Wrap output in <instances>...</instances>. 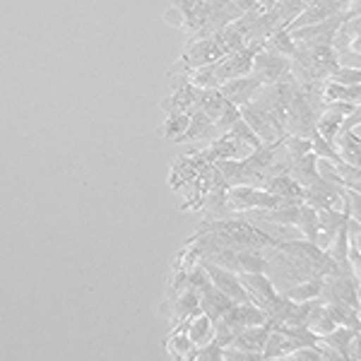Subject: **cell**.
Listing matches in <instances>:
<instances>
[{
    "mask_svg": "<svg viewBox=\"0 0 361 361\" xmlns=\"http://www.w3.org/2000/svg\"><path fill=\"white\" fill-rule=\"evenodd\" d=\"M296 229L301 231L304 238L316 243L318 241V209L311 207L308 202H301V214H299V222H296Z\"/></svg>",
    "mask_w": 361,
    "mask_h": 361,
    "instance_id": "cell-25",
    "label": "cell"
},
{
    "mask_svg": "<svg viewBox=\"0 0 361 361\" xmlns=\"http://www.w3.org/2000/svg\"><path fill=\"white\" fill-rule=\"evenodd\" d=\"M263 188L267 193L282 197V200H304V185L299 180H294L287 171H277L272 176H267Z\"/></svg>",
    "mask_w": 361,
    "mask_h": 361,
    "instance_id": "cell-13",
    "label": "cell"
},
{
    "mask_svg": "<svg viewBox=\"0 0 361 361\" xmlns=\"http://www.w3.org/2000/svg\"><path fill=\"white\" fill-rule=\"evenodd\" d=\"M193 359H195V361H209V359L222 361V359H226V347L217 345V342L212 340V342H207V345L197 347V349H195V354H193Z\"/></svg>",
    "mask_w": 361,
    "mask_h": 361,
    "instance_id": "cell-31",
    "label": "cell"
},
{
    "mask_svg": "<svg viewBox=\"0 0 361 361\" xmlns=\"http://www.w3.org/2000/svg\"><path fill=\"white\" fill-rule=\"evenodd\" d=\"M323 284L325 279L323 277H308V279H301V282L292 284V287L282 289V294L292 301H311V299H320L323 294Z\"/></svg>",
    "mask_w": 361,
    "mask_h": 361,
    "instance_id": "cell-20",
    "label": "cell"
},
{
    "mask_svg": "<svg viewBox=\"0 0 361 361\" xmlns=\"http://www.w3.org/2000/svg\"><path fill=\"white\" fill-rule=\"evenodd\" d=\"M301 202L304 200H282L277 207L272 209H263V219L272 224H279V226H296L299 222V214H301Z\"/></svg>",
    "mask_w": 361,
    "mask_h": 361,
    "instance_id": "cell-18",
    "label": "cell"
},
{
    "mask_svg": "<svg viewBox=\"0 0 361 361\" xmlns=\"http://www.w3.org/2000/svg\"><path fill=\"white\" fill-rule=\"evenodd\" d=\"M352 3H354V0H352Z\"/></svg>",
    "mask_w": 361,
    "mask_h": 361,
    "instance_id": "cell-36",
    "label": "cell"
},
{
    "mask_svg": "<svg viewBox=\"0 0 361 361\" xmlns=\"http://www.w3.org/2000/svg\"><path fill=\"white\" fill-rule=\"evenodd\" d=\"M183 328H185V333H188L190 342H193L195 347H202V345H207V342L214 340V320L209 316H205L202 311L185 320Z\"/></svg>",
    "mask_w": 361,
    "mask_h": 361,
    "instance_id": "cell-15",
    "label": "cell"
},
{
    "mask_svg": "<svg viewBox=\"0 0 361 361\" xmlns=\"http://www.w3.org/2000/svg\"><path fill=\"white\" fill-rule=\"evenodd\" d=\"M282 171H287L289 176H292L294 180H299V183L306 188V185L316 183V180L320 178L318 176V157L313 152H308L304 157H299V159L287 161Z\"/></svg>",
    "mask_w": 361,
    "mask_h": 361,
    "instance_id": "cell-14",
    "label": "cell"
},
{
    "mask_svg": "<svg viewBox=\"0 0 361 361\" xmlns=\"http://www.w3.org/2000/svg\"><path fill=\"white\" fill-rule=\"evenodd\" d=\"M263 3H265V10H270V8H275L277 0H263Z\"/></svg>",
    "mask_w": 361,
    "mask_h": 361,
    "instance_id": "cell-35",
    "label": "cell"
},
{
    "mask_svg": "<svg viewBox=\"0 0 361 361\" xmlns=\"http://www.w3.org/2000/svg\"><path fill=\"white\" fill-rule=\"evenodd\" d=\"M267 337H270V328H267V323L250 325V328H243L241 333H236L234 342H231V347L238 349V352L260 354V357H263V349H265Z\"/></svg>",
    "mask_w": 361,
    "mask_h": 361,
    "instance_id": "cell-12",
    "label": "cell"
},
{
    "mask_svg": "<svg viewBox=\"0 0 361 361\" xmlns=\"http://www.w3.org/2000/svg\"><path fill=\"white\" fill-rule=\"evenodd\" d=\"M226 200H229V212H246V209H272L282 202V197L267 193L258 185H229Z\"/></svg>",
    "mask_w": 361,
    "mask_h": 361,
    "instance_id": "cell-2",
    "label": "cell"
},
{
    "mask_svg": "<svg viewBox=\"0 0 361 361\" xmlns=\"http://www.w3.org/2000/svg\"><path fill=\"white\" fill-rule=\"evenodd\" d=\"M200 265L207 270V277H209V282H212V287H217L219 292L229 296L234 304H250L246 287H243L241 277H238L236 272L209 263V260H205V258H200Z\"/></svg>",
    "mask_w": 361,
    "mask_h": 361,
    "instance_id": "cell-5",
    "label": "cell"
},
{
    "mask_svg": "<svg viewBox=\"0 0 361 361\" xmlns=\"http://www.w3.org/2000/svg\"><path fill=\"white\" fill-rule=\"evenodd\" d=\"M359 0H311V3L304 8V13L299 17H294L292 22H289L284 29H299V27H306V25H316V22H323V20H330V17L335 15H342L347 13L352 5H357Z\"/></svg>",
    "mask_w": 361,
    "mask_h": 361,
    "instance_id": "cell-4",
    "label": "cell"
},
{
    "mask_svg": "<svg viewBox=\"0 0 361 361\" xmlns=\"http://www.w3.org/2000/svg\"><path fill=\"white\" fill-rule=\"evenodd\" d=\"M231 306H234V301H231L226 294L219 292L217 287H207L205 292L200 294V311L212 320H219Z\"/></svg>",
    "mask_w": 361,
    "mask_h": 361,
    "instance_id": "cell-17",
    "label": "cell"
},
{
    "mask_svg": "<svg viewBox=\"0 0 361 361\" xmlns=\"http://www.w3.org/2000/svg\"><path fill=\"white\" fill-rule=\"evenodd\" d=\"M219 133L217 128H214V121L209 118L205 111H200V109H193L190 111V123H188V130H185L183 135V142H190V140H214Z\"/></svg>",
    "mask_w": 361,
    "mask_h": 361,
    "instance_id": "cell-19",
    "label": "cell"
},
{
    "mask_svg": "<svg viewBox=\"0 0 361 361\" xmlns=\"http://www.w3.org/2000/svg\"><path fill=\"white\" fill-rule=\"evenodd\" d=\"M238 109H241V118L253 128V133L263 140V145H272V142H277V140H282L275 133L270 118H267V111L260 106V104L250 102V104H243V106H238Z\"/></svg>",
    "mask_w": 361,
    "mask_h": 361,
    "instance_id": "cell-11",
    "label": "cell"
},
{
    "mask_svg": "<svg viewBox=\"0 0 361 361\" xmlns=\"http://www.w3.org/2000/svg\"><path fill=\"white\" fill-rule=\"evenodd\" d=\"M219 320L229 325L231 333L236 335L243 328H250V325H263L267 320V313L255 304H234Z\"/></svg>",
    "mask_w": 361,
    "mask_h": 361,
    "instance_id": "cell-9",
    "label": "cell"
},
{
    "mask_svg": "<svg viewBox=\"0 0 361 361\" xmlns=\"http://www.w3.org/2000/svg\"><path fill=\"white\" fill-rule=\"evenodd\" d=\"M292 73V58L277 54L272 51L270 46L265 44V49H260L253 58V68H250V75L258 78L263 85H272L284 80L287 75Z\"/></svg>",
    "mask_w": 361,
    "mask_h": 361,
    "instance_id": "cell-3",
    "label": "cell"
},
{
    "mask_svg": "<svg viewBox=\"0 0 361 361\" xmlns=\"http://www.w3.org/2000/svg\"><path fill=\"white\" fill-rule=\"evenodd\" d=\"M195 313H200V294H197L193 287L180 289V294L176 296V301H173L171 323L180 325V323H185L190 316H195Z\"/></svg>",
    "mask_w": 361,
    "mask_h": 361,
    "instance_id": "cell-16",
    "label": "cell"
},
{
    "mask_svg": "<svg viewBox=\"0 0 361 361\" xmlns=\"http://www.w3.org/2000/svg\"><path fill=\"white\" fill-rule=\"evenodd\" d=\"M178 330H173V335L166 340V349H169V354H171L173 359H193V354H195V345L190 342V337L188 333H185V328H183V323L176 325Z\"/></svg>",
    "mask_w": 361,
    "mask_h": 361,
    "instance_id": "cell-22",
    "label": "cell"
},
{
    "mask_svg": "<svg viewBox=\"0 0 361 361\" xmlns=\"http://www.w3.org/2000/svg\"><path fill=\"white\" fill-rule=\"evenodd\" d=\"M359 15V3L352 5V8L347 10V13L342 15H335L330 17V20H323V22H316V25H306V27H299V29H292V39L299 46H333L335 42V34L337 29H340V25L345 20H349V17Z\"/></svg>",
    "mask_w": 361,
    "mask_h": 361,
    "instance_id": "cell-1",
    "label": "cell"
},
{
    "mask_svg": "<svg viewBox=\"0 0 361 361\" xmlns=\"http://www.w3.org/2000/svg\"><path fill=\"white\" fill-rule=\"evenodd\" d=\"M287 359L289 361H325L323 352H320L318 347H299V349H294Z\"/></svg>",
    "mask_w": 361,
    "mask_h": 361,
    "instance_id": "cell-33",
    "label": "cell"
},
{
    "mask_svg": "<svg viewBox=\"0 0 361 361\" xmlns=\"http://www.w3.org/2000/svg\"><path fill=\"white\" fill-rule=\"evenodd\" d=\"M238 118H241V109L234 106L231 102H226L224 109H222V114H219V118L214 121V128H217V133L222 135V133L229 130V128L234 126Z\"/></svg>",
    "mask_w": 361,
    "mask_h": 361,
    "instance_id": "cell-30",
    "label": "cell"
},
{
    "mask_svg": "<svg viewBox=\"0 0 361 361\" xmlns=\"http://www.w3.org/2000/svg\"><path fill=\"white\" fill-rule=\"evenodd\" d=\"M320 97H323V104L325 102L359 104L361 102V90H359V85H340V82L328 80V82H323V92H320Z\"/></svg>",
    "mask_w": 361,
    "mask_h": 361,
    "instance_id": "cell-21",
    "label": "cell"
},
{
    "mask_svg": "<svg viewBox=\"0 0 361 361\" xmlns=\"http://www.w3.org/2000/svg\"><path fill=\"white\" fill-rule=\"evenodd\" d=\"M328 80H333V82H340V85H359L361 82V70L359 68H345V66H340L333 75H330Z\"/></svg>",
    "mask_w": 361,
    "mask_h": 361,
    "instance_id": "cell-32",
    "label": "cell"
},
{
    "mask_svg": "<svg viewBox=\"0 0 361 361\" xmlns=\"http://www.w3.org/2000/svg\"><path fill=\"white\" fill-rule=\"evenodd\" d=\"M265 44L270 46L272 51H277V54H282V56H287V58H294V54H296V42H294L292 34H289L284 27L275 29V32L267 37Z\"/></svg>",
    "mask_w": 361,
    "mask_h": 361,
    "instance_id": "cell-28",
    "label": "cell"
},
{
    "mask_svg": "<svg viewBox=\"0 0 361 361\" xmlns=\"http://www.w3.org/2000/svg\"><path fill=\"white\" fill-rule=\"evenodd\" d=\"M188 123H190V114L185 111H173L166 116L164 126H161V135L171 142H183V135L188 130Z\"/></svg>",
    "mask_w": 361,
    "mask_h": 361,
    "instance_id": "cell-23",
    "label": "cell"
},
{
    "mask_svg": "<svg viewBox=\"0 0 361 361\" xmlns=\"http://www.w3.org/2000/svg\"><path fill=\"white\" fill-rule=\"evenodd\" d=\"M342 121H345V116H337V114L325 111V109H323V114H320L318 121H316V133L323 140H328L330 145H335V137H337V133H340V128H342Z\"/></svg>",
    "mask_w": 361,
    "mask_h": 361,
    "instance_id": "cell-26",
    "label": "cell"
},
{
    "mask_svg": "<svg viewBox=\"0 0 361 361\" xmlns=\"http://www.w3.org/2000/svg\"><path fill=\"white\" fill-rule=\"evenodd\" d=\"M359 333L361 330L337 325L333 333L323 337V342L337 354V359H359Z\"/></svg>",
    "mask_w": 361,
    "mask_h": 361,
    "instance_id": "cell-10",
    "label": "cell"
},
{
    "mask_svg": "<svg viewBox=\"0 0 361 361\" xmlns=\"http://www.w3.org/2000/svg\"><path fill=\"white\" fill-rule=\"evenodd\" d=\"M164 22H166V25H171V27H176V29H183V25H185V20H183V10H180L178 5H173V8H169L166 13H164Z\"/></svg>",
    "mask_w": 361,
    "mask_h": 361,
    "instance_id": "cell-34",
    "label": "cell"
},
{
    "mask_svg": "<svg viewBox=\"0 0 361 361\" xmlns=\"http://www.w3.org/2000/svg\"><path fill=\"white\" fill-rule=\"evenodd\" d=\"M304 202L316 209H345V188L318 178L304 188Z\"/></svg>",
    "mask_w": 361,
    "mask_h": 361,
    "instance_id": "cell-6",
    "label": "cell"
},
{
    "mask_svg": "<svg viewBox=\"0 0 361 361\" xmlns=\"http://www.w3.org/2000/svg\"><path fill=\"white\" fill-rule=\"evenodd\" d=\"M226 133H229V135H234L236 140H241V142H246L250 149H258L260 145H263V140H260L258 135H255V133H253V128H250V126H248L243 118H238L236 123L231 126Z\"/></svg>",
    "mask_w": 361,
    "mask_h": 361,
    "instance_id": "cell-29",
    "label": "cell"
},
{
    "mask_svg": "<svg viewBox=\"0 0 361 361\" xmlns=\"http://www.w3.org/2000/svg\"><path fill=\"white\" fill-rule=\"evenodd\" d=\"M224 104H226V99L222 97V92L212 87V90H200V97H197L195 109H200V111H205L212 121H217L219 114H222V109H224Z\"/></svg>",
    "mask_w": 361,
    "mask_h": 361,
    "instance_id": "cell-24",
    "label": "cell"
},
{
    "mask_svg": "<svg viewBox=\"0 0 361 361\" xmlns=\"http://www.w3.org/2000/svg\"><path fill=\"white\" fill-rule=\"evenodd\" d=\"M222 92V97L226 102H231L234 106H243V104H250L255 99L260 90H263V82L253 75H243V78H234V80H226L224 85L217 87Z\"/></svg>",
    "mask_w": 361,
    "mask_h": 361,
    "instance_id": "cell-8",
    "label": "cell"
},
{
    "mask_svg": "<svg viewBox=\"0 0 361 361\" xmlns=\"http://www.w3.org/2000/svg\"><path fill=\"white\" fill-rule=\"evenodd\" d=\"M325 304V301H323ZM328 313L333 316V320L337 325H345V328H354V330H361V323H359V308H352L347 304H325Z\"/></svg>",
    "mask_w": 361,
    "mask_h": 361,
    "instance_id": "cell-27",
    "label": "cell"
},
{
    "mask_svg": "<svg viewBox=\"0 0 361 361\" xmlns=\"http://www.w3.org/2000/svg\"><path fill=\"white\" fill-rule=\"evenodd\" d=\"M238 277H241L243 287H246L250 304L260 306L263 311L279 296L275 282L267 277V272H248V275H238Z\"/></svg>",
    "mask_w": 361,
    "mask_h": 361,
    "instance_id": "cell-7",
    "label": "cell"
}]
</instances>
